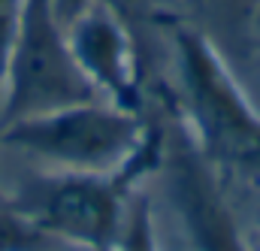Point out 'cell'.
<instances>
[{"label": "cell", "mask_w": 260, "mask_h": 251, "mask_svg": "<svg viewBox=\"0 0 260 251\" xmlns=\"http://www.w3.org/2000/svg\"><path fill=\"white\" fill-rule=\"evenodd\" d=\"M164 27L176 58L170 97L200 158L212 170L260 179V109L206 30L179 15H170Z\"/></svg>", "instance_id": "6da1fadb"}, {"label": "cell", "mask_w": 260, "mask_h": 251, "mask_svg": "<svg viewBox=\"0 0 260 251\" xmlns=\"http://www.w3.org/2000/svg\"><path fill=\"white\" fill-rule=\"evenodd\" d=\"M167 130L164 118L148 121L139 148L118 170L106 173H37L6 200L24 212L46 236L82 251H109L127 203L148 176L164 167Z\"/></svg>", "instance_id": "7a4b0ae2"}, {"label": "cell", "mask_w": 260, "mask_h": 251, "mask_svg": "<svg viewBox=\"0 0 260 251\" xmlns=\"http://www.w3.org/2000/svg\"><path fill=\"white\" fill-rule=\"evenodd\" d=\"M145 130V112H130L97 97L9 121L0 127V145L55 173H106L118 170L139 148Z\"/></svg>", "instance_id": "3957f363"}, {"label": "cell", "mask_w": 260, "mask_h": 251, "mask_svg": "<svg viewBox=\"0 0 260 251\" xmlns=\"http://www.w3.org/2000/svg\"><path fill=\"white\" fill-rule=\"evenodd\" d=\"M85 100H97V94L73 58L55 0H24L3 82L0 127Z\"/></svg>", "instance_id": "277c9868"}, {"label": "cell", "mask_w": 260, "mask_h": 251, "mask_svg": "<svg viewBox=\"0 0 260 251\" xmlns=\"http://www.w3.org/2000/svg\"><path fill=\"white\" fill-rule=\"evenodd\" d=\"M160 118L167 130V154L160 170L170 179L176 212L194 251H260L242 236L227 197L215 182V170L194 148L170 94H160Z\"/></svg>", "instance_id": "5b68a950"}, {"label": "cell", "mask_w": 260, "mask_h": 251, "mask_svg": "<svg viewBox=\"0 0 260 251\" xmlns=\"http://www.w3.org/2000/svg\"><path fill=\"white\" fill-rule=\"evenodd\" d=\"M67 40L94 94L130 112H145L142 55L115 0H91L67 21Z\"/></svg>", "instance_id": "8992f818"}, {"label": "cell", "mask_w": 260, "mask_h": 251, "mask_svg": "<svg viewBox=\"0 0 260 251\" xmlns=\"http://www.w3.org/2000/svg\"><path fill=\"white\" fill-rule=\"evenodd\" d=\"M109 251H160L151 197L142 188L130 197L121 230H118V236H115V242H112Z\"/></svg>", "instance_id": "52a82bcc"}, {"label": "cell", "mask_w": 260, "mask_h": 251, "mask_svg": "<svg viewBox=\"0 0 260 251\" xmlns=\"http://www.w3.org/2000/svg\"><path fill=\"white\" fill-rule=\"evenodd\" d=\"M52 236H46L24 212H18L6 197H0V251H49Z\"/></svg>", "instance_id": "ba28073f"}, {"label": "cell", "mask_w": 260, "mask_h": 251, "mask_svg": "<svg viewBox=\"0 0 260 251\" xmlns=\"http://www.w3.org/2000/svg\"><path fill=\"white\" fill-rule=\"evenodd\" d=\"M21 9H24V0H0V100H3L6 67H9V55H12V46H15Z\"/></svg>", "instance_id": "9c48e42d"}, {"label": "cell", "mask_w": 260, "mask_h": 251, "mask_svg": "<svg viewBox=\"0 0 260 251\" xmlns=\"http://www.w3.org/2000/svg\"><path fill=\"white\" fill-rule=\"evenodd\" d=\"M200 9H209V12H221L227 18H251L254 9L260 6V0H194Z\"/></svg>", "instance_id": "30bf717a"}, {"label": "cell", "mask_w": 260, "mask_h": 251, "mask_svg": "<svg viewBox=\"0 0 260 251\" xmlns=\"http://www.w3.org/2000/svg\"><path fill=\"white\" fill-rule=\"evenodd\" d=\"M88 3H91V0H55V9H58V15L64 18V24H67L76 12H82Z\"/></svg>", "instance_id": "8fae6325"}, {"label": "cell", "mask_w": 260, "mask_h": 251, "mask_svg": "<svg viewBox=\"0 0 260 251\" xmlns=\"http://www.w3.org/2000/svg\"><path fill=\"white\" fill-rule=\"evenodd\" d=\"M0 197H3V194H0Z\"/></svg>", "instance_id": "7c38bea8"}]
</instances>
